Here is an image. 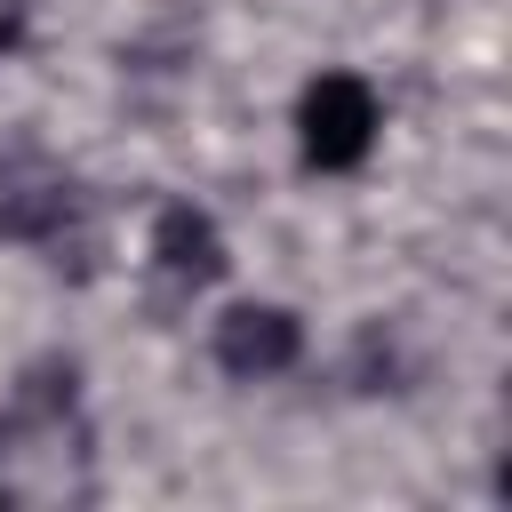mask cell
I'll list each match as a JSON object with an SVG mask.
<instances>
[{
	"label": "cell",
	"mask_w": 512,
	"mask_h": 512,
	"mask_svg": "<svg viewBox=\"0 0 512 512\" xmlns=\"http://www.w3.org/2000/svg\"><path fill=\"white\" fill-rule=\"evenodd\" d=\"M376 128H384V104H376V88L360 72H320L304 88V104H296V144L328 176L336 168H360L368 144H376Z\"/></svg>",
	"instance_id": "obj_1"
},
{
	"label": "cell",
	"mask_w": 512,
	"mask_h": 512,
	"mask_svg": "<svg viewBox=\"0 0 512 512\" xmlns=\"http://www.w3.org/2000/svg\"><path fill=\"white\" fill-rule=\"evenodd\" d=\"M296 352H304V320L288 304H232L216 320V368L240 376V384H264V376L296 368Z\"/></svg>",
	"instance_id": "obj_2"
},
{
	"label": "cell",
	"mask_w": 512,
	"mask_h": 512,
	"mask_svg": "<svg viewBox=\"0 0 512 512\" xmlns=\"http://www.w3.org/2000/svg\"><path fill=\"white\" fill-rule=\"evenodd\" d=\"M152 264H160V280H176V288H208V280L224 272V232H216V216L192 208V200L160 208V216H152Z\"/></svg>",
	"instance_id": "obj_3"
}]
</instances>
